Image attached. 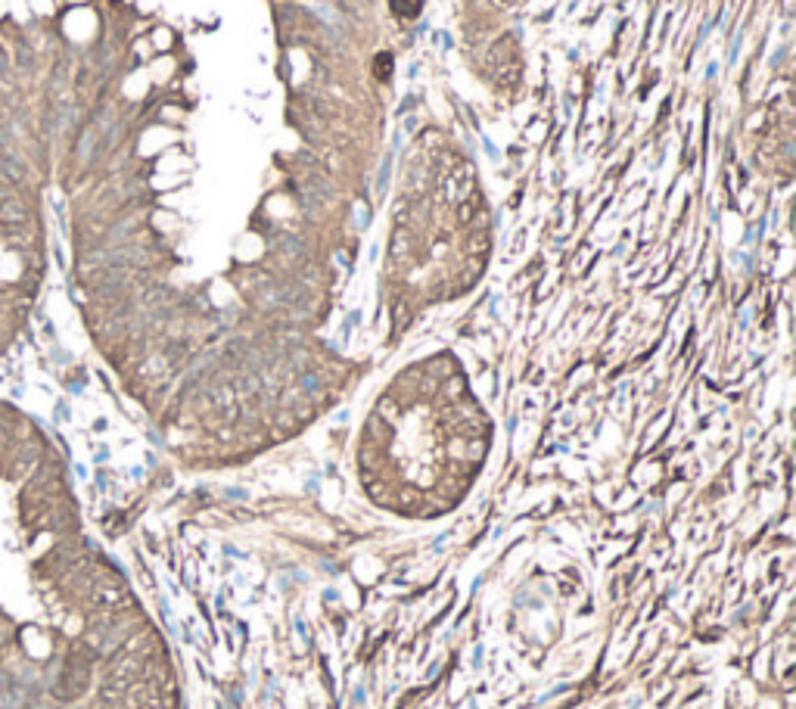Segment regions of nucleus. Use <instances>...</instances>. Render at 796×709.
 I'll return each instance as SVG.
<instances>
[{"label": "nucleus", "mask_w": 796, "mask_h": 709, "mask_svg": "<svg viewBox=\"0 0 796 709\" xmlns=\"http://www.w3.org/2000/svg\"><path fill=\"white\" fill-rule=\"evenodd\" d=\"M0 72H10V60H6L4 47H0Z\"/></svg>", "instance_id": "obj_1"}, {"label": "nucleus", "mask_w": 796, "mask_h": 709, "mask_svg": "<svg viewBox=\"0 0 796 709\" xmlns=\"http://www.w3.org/2000/svg\"><path fill=\"white\" fill-rule=\"evenodd\" d=\"M0 153H4V146H0Z\"/></svg>", "instance_id": "obj_2"}]
</instances>
